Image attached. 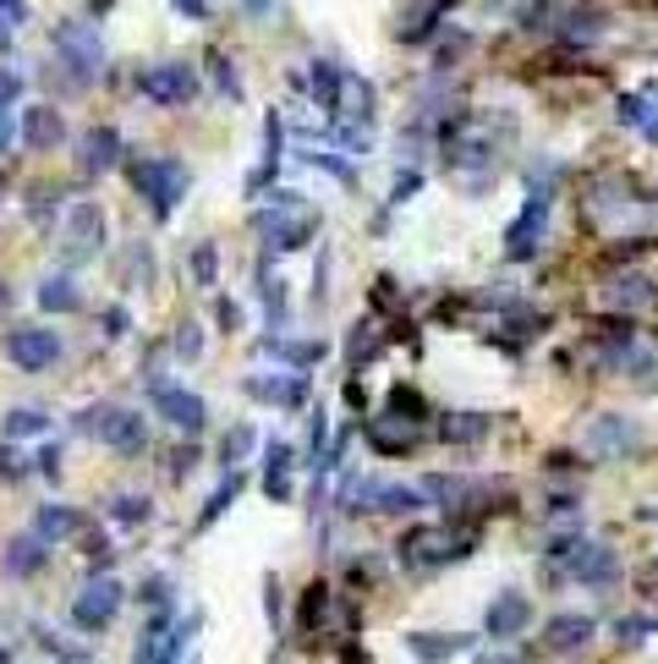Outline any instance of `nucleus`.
I'll use <instances>...</instances> for the list:
<instances>
[{
  "instance_id": "obj_1",
  "label": "nucleus",
  "mask_w": 658,
  "mask_h": 664,
  "mask_svg": "<svg viewBox=\"0 0 658 664\" xmlns=\"http://www.w3.org/2000/svg\"><path fill=\"white\" fill-rule=\"evenodd\" d=\"M258 231H263L269 253H296L302 242H313V236H318V214H313V203H307V198L280 193L269 209H258Z\"/></svg>"
},
{
  "instance_id": "obj_2",
  "label": "nucleus",
  "mask_w": 658,
  "mask_h": 664,
  "mask_svg": "<svg viewBox=\"0 0 658 664\" xmlns=\"http://www.w3.org/2000/svg\"><path fill=\"white\" fill-rule=\"evenodd\" d=\"M132 182H138V193H143V203H149L154 220H171L176 203H181L187 187H192L187 165L171 160V154H165V160H143V165H132Z\"/></svg>"
},
{
  "instance_id": "obj_3",
  "label": "nucleus",
  "mask_w": 658,
  "mask_h": 664,
  "mask_svg": "<svg viewBox=\"0 0 658 664\" xmlns=\"http://www.w3.org/2000/svg\"><path fill=\"white\" fill-rule=\"evenodd\" d=\"M56 50H61L67 72L78 78V89H94V78L105 72V39H99V28H89V23H61V28H56Z\"/></svg>"
},
{
  "instance_id": "obj_4",
  "label": "nucleus",
  "mask_w": 658,
  "mask_h": 664,
  "mask_svg": "<svg viewBox=\"0 0 658 664\" xmlns=\"http://www.w3.org/2000/svg\"><path fill=\"white\" fill-rule=\"evenodd\" d=\"M467 549H472V538H461L456 527H434V522H423V527L401 533V555H407V566H450V560H461Z\"/></svg>"
},
{
  "instance_id": "obj_5",
  "label": "nucleus",
  "mask_w": 658,
  "mask_h": 664,
  "mask_svg": "<svg viewBox=\"0 0 658 664\" xmlns=\"http://www.w3.org/2000/svg\"><path fill=\"white\" fill-rule=\"evenodd\" d=\"M61 253H67L72 264H89V258L105 253V209H99V203H72V209H67Z\"/></svg>"
},
{
  "instance_id": "obj_6",
  "label": "nucleus",
  "mask_w": 658,
  "mask_h": 664,
  "mask_svg": "<svg viewBox=\"0 0 658 664\" xmlns=\"http://www.w3.org/2000/svg\"><path fill=\"white\" fill-rule=\"evenodd\" d=\"M121 604H127V587L116 582V576H94L78 598H72V626H83V631H105L116 615H121Z\"/></svg>"
},
{
  "instance_id": "obj_7",
  "label": "nucleus",
  "mask_w": 658,
  "mask_h": 664,
  "mask_svg": "<svg viewBox=\"0 0 658 664\" xmlns=\"http://www.w3.org/2000/svg\"><path fill=\"white\" fill-rule=\"evenodd\" d=\"M7 358L23 374H45V369L61 363V336H56V329H45V324H23V329H12V336H7Z\"/></svg>"
},
{
  "instance_id": "obj_8",
  "label": "nucleus",
  "mask_w": 658,
  "mask_h": 664,
  "mask_svg": "<svg viewBox=\"0 0 658 664\" xmlns=\"http://www.w3.org/2000/svg\"><path fill=\"white\" fill-rule=\"evenodd\" d=\"M149 396H154V412L171 423V429H181L187 440L192 434H203V423H209V407L187 391V385H171V380H154L149 385Z\"/></svg>"
},
{
  "instance_id": "obj_9",
  "label": "nucleus",
  "mask_w": 658,
  "mask_h": 664,
  "mask_svg": "<svg viewBox=\"0 0 658 664\" xmlns=\"http://www.w3.org/2000/svg\"><path fill=\"white\" fill-rule=\"evenodd\" d=\"M138 89H143L154 105H187V100L203 89V78H198V67H187V61H165V67H149V72L138 78Z\"/></svg>"
},
{
  "instance_id": "obj_10",
  "label": "nucleus",
  "mask_w": 658,
  "mask_h": 664,
  "mask_svg": "<svg viewBox=\"0 0 658 664\" xmlns=\"http://www.w3.org/2000/svg\"><path fill=\"white\" fill-rule=\"evenodd\" d=\"M543 231H549V198H543V193H532V198H527V209L505 225V258L527 264V258L538 253Z\"/></svg>"
},
{
  "instance_id": "obj_11",
  "label": "nucleus",
  "mask_w": 658,
  "mask_h": 664,
  "mask_svg": "<svg viewBox=\"0 0 658 664\" xmlns=\"http://www.w3.org/2000/svg\"><path fill=\"white\" fill-rule=\"evenodd\" d=\"M571 576L587 582V587H609V582H620V555H614L603 538H576V549H571Z\"/></svg>"
},
{
  "instance_id": "obj_12",
  "label": "nucleus",
  "mask_w": 658,
  "mask_h": 664,
  "mask_svg": "<svg viewBox=\"0 0 658 664\" xmlns=\"http://www.w3.org/2000/svg\"><path fill=\"white\" fill-rule=\"evenodd\" d=\"M94 434L110 445V451H121V456H132V451H143V440H149V423L132 412V407H99L94 412Z\"/></svg>"
},
{
  "instance_id": "obj_13",
  "label": "nucleus",
  "mask_w": 658,
  "mask_h": 664,
  "mask_svg": "<svg viewBox=\"0 0 658 664\" xmlns=\"http://www.w3.org/2000/svg\"><path fill=\"white\" fill-rule=\"evenodd\" d=\"M587 445H592V456H631L642 445V429L620 412H603V418L587 423Z\"/></svg>"
},
{
  "instance_id": "obj_14",
  "label": "nucleus",
  "mask_w": 658,
  "mask_h": 664,
  "mask_svg": "<svg viewBox=\"0 0 658 664\" xmlns=\"http://www.w3.org/2000/svg\"><path fill=\"white\" fill-rule=\"evenodd\" d=\"M17 132H23V143H28V149H39V154H50V149H61V143H67V121H61V110H56V105H28V110H23V121H17Z\"/></svg>"
},
{
  "instance_id": "obj_15",
  "label": "nucleus",
  "mask_w": 658,
  "mask_h": 664,
  "mask_svg": "<svg viewBox=\"0 0 658 664\" xmlns=\"http://www.w3.org/2000/svg\"><path fill=\"white\" fill-rule=\"evenodd\" d=\"M247 396L296 412V407L307 401V380H302V374H252V380H247Z\"/></svg>"
},
{
  "instance_id": "obj_16",
  "label": "nucleus",
  "mask_w": 658,
  "mask_h": 664,
  "mask_svg": "<svg viewBox=\"0 0 658 664\" xmlns=\"http://www.w3.org/2000/svg\"><path fill=\"white\" fill-rule=\"evenodd\" d=\"M116 160H121V132H116V127H89L83 143H78V165H83L89 176H99V171H110Z\"/></svg>"
},
{
  "instance_id": "obj_17",
  "label": "nucleus",
  "mask_w": 658,
  "mask_h": 664,
  "mask_svg": "<svg viewBox=\"0 0 658 664\" xmlns=\"http://www.w3.org/2000/svg\"><path fill=\"white\" fill-rule=\"evenodd\" d=\"M587 642H592V615H549V626H543L549 653H576Z\"/></svg>"
},
{
  "instance_id": "obj_18",
  "label": "nucleus",
  "mask_w": 658,
  "mask_h": 664,
  "mask_svg": "<svg viewBox=\"0 0 658 664\" xmlns=\"http://www.w3.org/2000/svg\"><path fill=\"white\" fill-rule=\"evenodd\" d=\"M609 302H614L620 313H647V307L658 302V286H653L647 275L625 269V275H614V280H609Z\"/></svg>"
},
{
  "instance_id": "obj_19",
  "label": "nucleus",
  "mask_w": 658,
  "mask_h": 664,
  "mask_svg": "<svg viewBox=\"0 0 658 664\" xmlns=\"http://www.w3.org/2000/svg\"><path fill=\"white\" fill-rule=\"evenodd\" d=\"M527 620H532V604L521 598V593H500L494 604H489V637H521L527 631Z\"/></svg>"
},
{
  "instance_id": "obj_20",
  "label": "nucleus",
  "mask_w": 658,
  "mask_h": 664,
  "mask_svg": "<svg viewBox=\"0 0 658 664\" xmlns=\"http://www.w3.org/2000/svg\"><path fill=\"white\" fill-rule=\"evenodd\" d=\"M0 560H7V576H39L45 571V560H50V549H45V538H7V555H0Z\"/></svg>"
},
{
  "instance_id": "obj_21",
  "label": "nucleus",
  "mask_w": 658,
  "mask_h": 664,
  "mask_svg": "<svg viewBox=\"0 0 658 664\" xmlns=\"http://www.w3.org/2000/svg\"><path fill=\"white\" fill-rule=\"evenodd\" d=\"M78 533H83V511H72V505H39V516H34V538L56 544V538H78Z\"/></svg>"
},
{
  "instance_id": "obj_22",
  "label": "nucleus",
  "mask_w": 658,
  "mask_h": 664,
  "mask_svg": "<svg viewBox=\"0 0 658 664\" xmlns=\"http://www.w3.org/2000/svg\"><path fill=\"white\" fill-rule=\"evenodd\" d=\"M407 648H412L423 664H445L456 648H472V637H467V631H461V637H456V631H412Z\"/></svg>"
},
{
  "instance_id": "obj_23",
  "label": "nucleus",
  "mask_w": 658,
  "mask_h": 664,
  "mask_svg": "<svg viewBox=\"0 0 658 664\" xmlns=\"http://www.w3.org/2000/svg\"><path fill=\"white\" fill-rule=\"evenodd\" d=\"M549 23L560 28V39H571V45H592L598 39V28H603V18L598 12H549Z\"/></svg>"
},
{
  "instance_id": "obj_24",
  "label": "nucleus",
  "mask_w": 658,
  "mask_h": 664,
  "mask_svg": "<svg viewBox=\"0 0 658 664\" xmlns=\"http://www.w3.org/2000/svg\"><path fill=\"white\" fill-rule=\"evenodd\" d=\"M489 429H494V423H489L483 412H450V418L439 423V440H450V445H478Z\"/></svg>"
},
{
  "instance_id": "obj_25",
  "label": "nucleus",
  "mask_w": 658,
  "mask_h": 664,
  "mask_svg": "<svg viewBox=\"0 0 658 664\" xmlns=\"http://www.w3.org/2000/svg\"><path fill=\"white\" fill-rule=\"evenodd\" d=\"M0 434L7 440H39V434H50V418L39 407H12L7 418H0Z\"/></svg>"
},
{
  "instance_id": "obj_26",
  "label": "nucleus",
  "mask_w": 658,
  "mask_h": 664,
  "mask_svg": "<svg viewBox=\"0 0 658 664\" xmlns=\"http://www.w3.org/2000/svg\"><path fill=\"white\" fill-rule=\"evenodd\" d=\"M39 307L45 313H72L78 307V280L72 275H45L39 280Z\"/></svg>"
},
{
  "instance_id": "obj_27",
  "label": "nucleus",
  "mask_w": 658,
  "mask_h": 664,
  "mask_svg": "<svg viewBox=\"0 0 658 664\" xmlns=\"http://www.w3.org/2000/svg\"><path fill=\"white\" fill-rule=\"evenodd\" d=\"M263 473H269V478H263V494H269V500H285V494H291V451H285V445H269Z\"/></svg>"
},
{
  "instance_id": "obj_28",
  "label": "nucleus",
  "mask_w": 658,
  "mask_h": 664,
  "mask_svg": "<svg viewBox=\"0 0 658 664\" xmlns=\"http://www.w3.org/2000/svg\"><path fill=\"white\" fill-rule=\"evenodd\" d=\"M614 116H620L625 127H653V121H658V105H653V89H647V94H620V105H614Z\"/></svg>"
},
{
  "instance_id": "obj_29",
  "label": "nucleus",
  "mask_w": 658,
  "mask_h": 664,
  "mask_svg": "<svg viewBox=\"0 0 658 664\" xmlns=\"http://www.w3.org/2000/svg\"><path fill=\"white\" fill-rule=\"evenodd\" d=\"M149 516H154V500L149 494H116L110 500V522H121V527H138Z\"/></svg>"
},
{
  "instance_id": "obj_30",
  "label": "nucleus",
  "mask_w": 658,
  "mask_h": 664,
  "mask_svg": "<svg viewBox=\"0 0 658 664\" xmlns=\"http://www.w3.org/2000/svg\"><path fill=\"white\" fill-rule=\"evenodd\" d=\"M428 494L423 489H379L374 494V511H423Z\"/></svg>"
},
{
  "instance_id": "obj_31",
  "label": "nucleus",
  "mask_w": 658,
  "mask_h": 664,
  "mask_svg": "<svg viewBox=\"0 0 658 664\" xmlns=\"http://www.w3.org/2000/svg\"><path fill=\"white\" fill-rule=\"evenodd\" d=\"M236 494H242V473H231V478H225V484H220V489L209 494V505H203V516H198V527H209V522H220V511H225V505H231Z\"/></svg>"
},
{
  "instance_id": "obj_32",
  "label": "nucleus",
  "mask_w": 658,
  "mask_h": 664,
  "mask_svg": "<svg viewBox=\"0 0 658 664\" xmlns=\"http://www.w3.org/2000/svg\"><path fill=\"white\" fill-rule=\"evenodd\" d=\"M214 269H220V247H214V242H203V247H192V280H203V286H214Z\"/></svg>"
},
{
  "instance_id": "obj_33",
  "label": "nucleus",
  "mask_w": 658,
  "mask_h": 664,
  "mask_svg": "<svg viewBox=\"0 0 658 664\" xmlns=\"http://www.w3.org/2000/svg\"><path fill=\"white\" fill-rule=\"evenodd\" d=\"M252 445H258V434H252V429H247V423H242V429H236V434H231V440H225V451H220V456H225V467H231V473H236V462H242V456H247V451H252Z\"/></svg>"
},
{
  "instance_id": "obj_34",
  "label": "nucleus",
  "mask_w": 658,
  "mask_h": 664,
  "mask_svg": "<svg viewBox=\"0 0 658 664\" xmlns=\"http://www.w3.org/2000/svg\"><path fill=\"white\" fill-rule=\"evenodd\" d=\"M653 631H658L653 615H625V620H620V642H642V637H653Z\"/></svg>"
},
{
  "instance_id": "obj_35",
  "label": "nucleus",
  "mask_w": 658,
  "mask_h": 664,
  "mask_svg": "<svg viewBox=\"0 0 658 664\" xmlns=\"http://www.w3.org/2000/svg\"><path fill=\"white\" fill-rule=\"evenodd\" d=\"M23 83H28V78H17V72L0 67V110H12V100L23 94Z\"/></svg>"
},
{
  "instance_id": "obj_36",
  "label": "nucleus",
  "mask_w": 658,
  "mask_h": 664,
  "mask_svg": "<svg viewBox=\"0 0 658 664\" xmlns=\"http://www.w3.org/2000/svg\"><path fill=\"white\" fill-rule=\"evenodd\" d=\"M472 664H532V653H516V648H494V653H478Z\"/></svg>"
},
{
  "instance_id": "obj_37",
  "label": "nucleus",
  "mask_w": 658,
  "mask_h": 664,
  "mask_svg": "<svg viewBox=\"0 0 658 664\" xmlns=\"http://www.w3.org/2000/svg\"><path fill=\"white\" fill-rule=\"evenodd\" d=\"M209 67H214V78H220V89H225V94H242V83L231 78V61H225V56H209Z\"/></svg>"
},
{
  "instance_id": "obj_38",
  "label": "nucleus",
  "mask_w": 658,
  "mask_h": 664,
  "mask_svg": "<svg viewBox=\"0 0 658 664\" xmlns=\"http://www.w3.org/2000/svg\"><path fill=\"white\" fill-rule=\"evenodd\" d=\"M0 23H7V28H23V23H28V7H17V0H0Z\"/></svg>"
},
{
  "instance_id": "obj_39",
  "label": "nucleus",
  "mask_w": 658,
  "mask_h": 664,
  "mask_svg": "<svg viewBox=\"0 0 658 664\" xmlns=\"http://www.w3.org/2000/svg\"><path fill=\"white\" fill-rule=\"evenodd\" d=\"M12 143H17V116H12V110H0V154H7Z\"/></svg>"
},
{
  "instance_id": "obj_40",
  "label": "nucleus",
  "mask_w": 658,
  "mask_h": 664,
  "mask_svg": "<svg viewBox=\"0 0 658 664\" xmlns=\"http://www.w3.org/2000/svg\"><path fill=\"white\" fill-rule=\"evenodd\" d=\"M56 467H61V451H56V445H45V451H39V473H45V478H61Z\"/></svg>"
},
{
  "instance_id": "obj_41",
  "label": "nucleus",
  "mask_w": 658,
  "mask_h": 664,
  "mask_svg": "<svg viewBox=\"0 0 658 664\" xmlns=\"http://www.w3.org/2000/svg\"><path fill=\"white\" fill-rule=\"evenodd\" d=\"M0 467H7V473H0V478H23V473H28V462H17L12 451H0Z\"/></svg>"
},
{
  "instance_id": "obj_42",
  "label": "nucleus",
  "mask_w": 658,
  "mask_h": 664,
  "mask_svg": "<svg viewBox=\"0 0 658 664\" xmlns=\"http://www.w3.org/2000/svg\"><path fill=\"white\" fill-rule=\"evenodd\" d=\"M0 50H12V28L7 23H0Z\"/></svg>"
},
{
  "instance_id": "obj_43",
  "label": "nucleus",
  "mask_w": 658,
  "mask_h": 664,
  "mask_svg": "<svg viewBox=\"0 0 658 664\" xmlns=\"http://www.w3.org/2000/svg\"><path fill=\"white\" fill-rule=\"evenodd\" d=\"M647 138H653V143H658V121H653V127H647Z\"/></svg>"
},
{
  "instance_id": "obj_44",
  "label": "nucleus",
  "mask_w": 658,
  "mask_h": 664,
  "mask_svg": "<svg viewBox=\"0 0 658 664\" xmlns=\"http://www.w3.org/2000/svg\"><path fill=\"white\" fill-rule=\"evenodd\" d=\"M653 576H658V566H653Z\"/></svg>"
}]
</instances>
